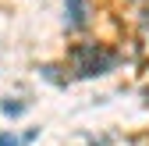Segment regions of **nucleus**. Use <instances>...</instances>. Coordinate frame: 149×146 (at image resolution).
<instances>
[{
	"label": "nucleus",
	"mask_w": 149,
	"mask_h": 146,
	"mask_svg": "<svg viewBox=\"0 0 149 146\" xmlns=\"http://www.w3.org/2000/svg\"><path fill=\"white\" fill-rule=\"evenodd\" d=\"M146 96H149V89H146Z\"/></svg>",
	"instance_id": "39448f33"
},
{
	"label": "nucleus",
	"mask_w": 149,
	"mask_h": 146,
	"mask_svg": "<svg viewBox=\"0 0 149 146\" xmlns=\"http://www.w3.org/2000/svg\"><path fill=\"white\" fill-rule=\"evenodd\" d=\"M68 14H71V25L82 29L85 25V0H68Z\"/></svg>",
	"instance_id": "f03ea898"
},
{
	"label": "nucleus",
	"mask_w": 149,
	"mask_h": 146,
	"mask_svg": "<svg viewBox=\"0 0 149 146\" xmlns=\"http://www.w3.org/2000/svg\"><path fill=\"white\" fill-rule=\"evenodd\" d=\"M22 111H25V103H11V100L4 103V114H22Z\"/></svg>",
	"instance_id": "20e7f679"
},
{
	"label": "nucleus",
	"mask_w": 149,
	"mask_h": 146,
	"mask_svg": "<svg viewBox=\"0 0 149 146\" xmlns=\"http://www.w3.org/2000/svg\"><path fill=\"white\" fill-rule=\"evenodd\" d=\"M36 139V132H29V135H22V139H14V135H7V132H0V146H29Z\"/></svg>",
	"instance_id": "7ed1b4c3"
},
{
	"label": "nucleus",
	"mask_w": 149,
	"mask_h": 146,
	"mask_svg": "<svg viewBox=\"0 0 149 146\" xmlns=\"http://www.w3.org/2000/svg\"><path fill=\"white\" fill-rule=\"evenodd\" d=\"M117 64V53L114 50H103V46H78L74 50V68L78 75H103Z\"/></svg>",
	"instance_id": "f257e3e1"
}]
</instances>
